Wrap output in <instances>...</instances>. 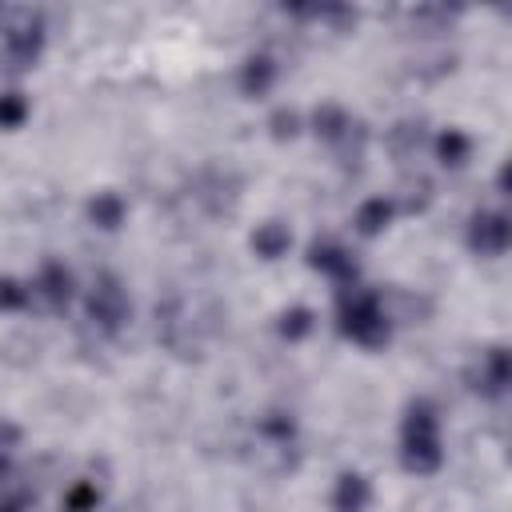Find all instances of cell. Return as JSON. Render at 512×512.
<instances>
[{
    "label": "cell",
    "instance_id": "6da1fadb",
    "mask_svg": "<svg viewBox=\"0 0 512 512\" xmlns=\"http://www.w3.org/2000/svg\"><path fill=\"white\" fill-rule=\"evenodd\" d=\"M340 332L364 348H384L392 336V316L384 308V292L364 284L340 288Z\"/></svg>",
    "mask_w": 512,
    "mask_h": 512
},
{
    "label": "cell",
    "instance_id": "7a4b0ae2",
    "mask_svg": "<svg viewBox=\"0 0 512 512\" xmlns=\"http://www.w3.org/2000/svg\"><path fill=\"white\" fill-rule=\"evenodd\" d=\"M400 464L412 476H432L444 464L440 448V420L428 400H412L404 412V432H400Z\"/></svg>",
    "mask_w": 512,
    "mask_h": 512
},
{
    "label": "cell",
    "instance_id": "3957f363",
    "mask_svg": "<svg viewBox=\"0 0 512 512\" xmlns=\"http://www.w3.org/2000/svg\"><path fill=\"white\" fill-rule=\"evenodd\" d=\"M44 52V16L24 4H0V68L24 72Z\"/></svg>",
    "mask_w": 512,
    "mask_h": 512
},
{
    "label": "cell",
    "instance_id": "277c9868",
    "mask_svg": "<svg viewBox=\"0 0 512 512\" xmlns=\"http://www.w3.org/2000/svg\"><path fill=\"white\" fill-rule=\"evenodd\" d=\"M128 292L120 288V280L112 272H100L88 288V320L100 328V332H116L124 320H128Z\"/></svg>",
    "mask_w": 512,
    "mask_h": 512
},
{
    "label": "cell",
    "instance_id": "5b68a950",
    "mask_svg": "<svg viewBox=\"0 0 512 512\" xmlns=\"http://www.w3.org/2000/svg\"><path fill=\"white\" fill-rule=\"evenodd\" d=\"M464 380H468V388L480 392V396H492V400L504 396V392H508V348H504V344L484 348V352L468 364Z\"/></svg>",
    "mask_w": 512,
    "mask_h": 512
},
{
    "label": "cell",
    "instance_id": "8992f818",
    "mask_svg": "<svg viewBox=\"0 0 512 512\" xmlns=\"http://www.w3.org/2000/svg\"><path fill=\"white\" fill-rule=\"evenodd\" d=\"M508 216L504 212H476L468 224V248L476 256H504L508 252Z\"/></svg>",
    "mask_w": 512,
    "mask_h": 512
},
{
    "label": "cell",
    "instance_id": "52a82bcc",
    "mask_svg": "<svg viewBox=\"0 0 512 512\" xmlns=\"http://www.w3.org/2000/svg\"><path fill=\"white\" fill-rule=\"evenodd\" d=\"M308 264H312L316 272L332 276L340 288H344V284H356V276H360V268H356L352 252H348V248H340V244H332V240H316V244L308 248Z\"/></svg>",
    "mask_w": 512,
    "mask_h": 512
},
{
    "label": "cell",
    "instance_id": "ba28073f",
    "mask_svg": "<svg viewBox=\"0 0 512 512\" xmlns=\"http://www.w3.org/2000/svg\"><path fill=\"white\" fill-rule=\"evenodd\" d=\"M72 272L64 268V264H56V260H48L44 268H40V276H36V284H32V296H40L52 312H64L68 308V300H72Z\"/></svg>",
    "mask_w": 512,
    "mask_h": 512
},
{
    "label": "cell",
    "instance_id": "9c48e42d",
    "mask_svg": "<svg viewBox=\"0 0 512 512\" xmlns=\"http://www.w3.org/2000/svg\"><path fill=\"white\" fill-rule=\"evenodd\" d=\"M196 196L204 200V208H208L212 216H228V212L236 208V200H240V180H236V176L208 172V176L200 180V192H196Z\"/></svg>",
    "mask_w": 512,
    "mask_h": 512
},
{
    "label": "cell",
    "instance_id": "30bf717a",
    "mask_svg": "<svg viewBox=\"0 0 512 512\" xmlns=\"http://www.w3.org/2000/svg\"><path fill=\"white\" fill-rule=\"evenodd\" d=\"M400 16L408 20V28H412V32L436 36V32H448V24L460 16V8H444V4H416V8H400Z\"/></svg>",
    "mask_w": 512,
    "mask_h": 512
},
{
    "label": "cell",
    "instance_id": "8fae6325",
    "mask_svg": "<svg viewBox=\"0 0 512 512\" xmlns=\"http://www.w3.org/2000/svg\"><path fill=\"white\" fill-rule=\"evenodd\" d=\"M272 84H276V60L272 56H248L240 68V92L248 100H260L272 92Z\"/></svg>",
    "mask_w": 512,
    "mask_h": 512
},
{
    "label": "cell",
    "instance_id": "7c38bea8",
    "mask_svg": "<svg viewBox=\"0 0 512 512\" xmlns=\"http://www.w3.org/2000/svg\"><path fill=\"white\" fill-rule=\"evenodd\" d=\"M372 504V484L360 476V472H344L336 480V492H332V508L336 512H368Z\"/></svg>",
    "mask_w": 512,
    "mask_h": 512
},
{
    "label": "cell",
    "instance_id": "4fadbf2b",
    "mask_svg": "<svg viewBox=\"0 0 512 512\" xmlns=\"http://www.w3.org/2000/svg\"><path fill=\"white\" fill-rule=\"evenodd\" d=\"M288 248H292V232H288V224H280V220H268V224H260V228L252 232V252H256L260 260H280Z\"/></svg>",
    "mask_w": 512,
    "mask_h": 512
},
{
    "label": "cell",
    "instance_id": "5bb4252c",
    "mask_svg": "<svg viewBox=\"0 0 512 512\" xmlns=\"http://www.w3.org/2000/svg\"><path fill=\"white\" fill-rule=\"evenodd\" d=\"M388 200H392V208L416 216V212H424L432 204V180L428 176H404L400 188H396V196H388Z\"/></svg>",
    "mask_w": 512,
    "mask_h": 512
},
{
    "label": "cell",
    "instance_id": "9a60e30c",
    "mask_svg": "<svg viewBox=\"0 0 512 512\" xmlns=\"http://www.w3.org/2000/svg\"><path fill=\"white\" fill-rule=\"evenodd\" d=\"M124 212H128V204H124L120 192H96V196L88 200V220H92L96 228H104V232H116V228L124 224Z\"/></svg>",
    "mask_w": 512,
    "mask_h": 512
},
{
    "label": "cell",
    "instance_id": "2e32d148",
    "mask_svg": "<svg viewBox=\"0 0 512 512\" xmlns=\"http://www.w3.org/2000/svg\"><path fill=\"white\" fill-rule=\"evenodd\" d=\"M392 200L388 196H372V200H364L360 208H356V216H352V224H356V232L360 236H380L384 228H388V220H392Z\"/></svg>",
    "mask_w": 512,
    "mask_h": 512
},
{
    "label": "cell",
    "instance_id": "e0dca14e",
    "mask_svg": "<svg viewBox=\"0 0 512 512\" xmlns=\"http://www.w3.org/2000/svg\"><path fill=\"white\" fill-rule=\"evenodd\" d=\"M424 140H428L424 120H400L396 128H388V148H392V156H396V160L416 156V152L424 148Z\"/></svg>",
    "mask_w": 512,
    "mask_h": 512
},
{
    "label": "cell",
    "instance_id": "ac0fdd59",
    "mask_svg": "<svg viewBox=\"0 0 512 512\" xmlns=\"http://www.w3.org/2000/svg\"><path fill=\"white\" fill-rule=\"evenodd\" d=\"M348 124H352V116H348L340 104H320V108L312 112V132H316L320 140H328V144H336Z\"/></svg>",
    "mask_w": 512,
    "mask_h": 512
},
{
    "label": "cell",
    "instance_id": "d6986e66",
    "mask_svg": "<svg viewBox=\"0 0 512 512\" xmlns=\"http://www.w3.org/2000/svg\"><path fill=\"white\" fill-rule=\"evenodd\" d=\"M468 156H472V136H464L460 128H444V132L436 136V160H440V164L460 168Z\"/></svg>",
    "mask_w": 512,
    "mask_h": 512
},
{
    "label": "cell",
    "instance_id": "ffe728a7",
    "mask_svg": "<svg viewBox=\"0 0 512 512\" xmlns=\"http://www.w3.org/2000/svg\"><path fill=\"white\" fill-rule=\"evenodd\" d=\"M364 144H368V128H364L360 120H352V124L344 128V136H340L332 148H336V156H340V164H344V168H348V164L356 168V164L364 160Z\"/></svg>",
    "mask_w": 512,
    "mask_h": 512
},
{
    "label": "cell",
    "instance_id": "44dd1931",
    "mask_svg": "<svg viewBox=\"0 0 512 512\" xmlns=\"http://www.w3.org/2000/svg\"><path fill=\"white\" fill-rule=\"evenodd\" d=\"M276 328H280V336H284V340H304V336L316 328V312H312V308H304V304H296V308L280 312Z\"/></svg>",
    "mask_w": 512,
    "mask_h": 512
},
{
    "label": "cell",
    "instance_id": "7402d4cb",
    "mask_svg": "<svg viewBox=\"0 0 512 512\" xmlns=\"http://www.w3.org/2000/svg\"><path fill=\"white\" fill-rule=\"evenodd\" d=\"M256 436L260 440H276V444H292L296 440V420L288 412H268V416H260Z\"/></svg>",
    "mask_w": 512,
    "mask_h": 512
},
{
    "label": "cell",
    "instance_id": "603a6c76",
    "mask_svg": "<svg viewBox=\"0 0 512 512\" xmlns=\"http://www.w3.org/2000/svg\"><path fill=\"white\" fill-rule=\"evenodd\" d=\"M96 504H100L96 480H76V484L64 492V512H92Z\"/></svg>",
    "mask_w": 512,
    "mask_h": 512
},
{
    "label": "cell",
    "instance_id": "cb8c5ba5",
    "mask_svg": "<svg viewBox=\"0 0 512 512\" xmlns=\"http://www.w3.org/2000/svg\"><path fill=\"white\" fill-rule=\"evenodd\" d=\"M28 304H32V288L12 276H0V312H20Z\"/></svg>",
    "mask_w": 512,
    "mask_h": 512
},
{
    "label": "cell",
    "instance_id": "d4e9b609",
    "mask_svg": "<svg viewBox=\"0 0 512 512\" xmlns=\"http://www.w3.org/2000/svg\"><path fill=\"white\" fill-rule=\"evenodd\" d=\"M28 120V100L20 92H0V128H20Z\"/></svg>",
    "mask_w": 512,
    "mask_h": 512
},
{
    "label": "cell",
    "instance_id": "484cf974",
    "mask_svg": "<svg viewBox=\"0 0 512 512\" xmlns=\"http://www.w3.org/2000/svg\"><path fill=\"white\" fill-rule=\"evenodd\" d=\"M268 132H272L276 140H292V136L300 132V116H296L292 108H276V112L268 116Z\"/></svg>",
    "mask_w": 512,
    "mask_h": 512
},
{
    "label": "cell",
    "instance_id": "4316f807",
    "mask_svg": "<svg viewBox=\"0 0 512 512\" xmlns=\"http://www.w3.org/2000/svg\"><path fill=\"white\" fill-rule=\"evenodd\" d=\"M32 508V492L24 488V484H4L0 488V512H28Z\"/></svg>",
    "mask_w": 512,
    "mask_h": 512
},
{
    "label": "cell",
    "instance_id": "83f0119b",
    "mask_svg": "<svg viewBox=\"0 0 512 512\" xmlns=\"http://www.w3.org/2000/svg\"><path fill=\"white\" fill-rule=\"evenodd\" d=\"M16 444H20V428L8 424V420H0V452H12Z\"/></svg>",
    "mask_w": 512,
    "mask_h": 512
},
{
    "label": "cell",
    "instance_id": "f1b7e54d",
    "mask_svg": "<svg viewBox=\"0 0 512 512\" xmlns=\"http://www.w3.org/2000/svg\"><path fill=\"white\" fill-rule=\"evenodd\" d=\"M16 480V468H12V456L8 452H0V488L4 484H12Z\"/></svg>",
    "mask_w": 512,
    "mask_h": 512
}]
</instances>
